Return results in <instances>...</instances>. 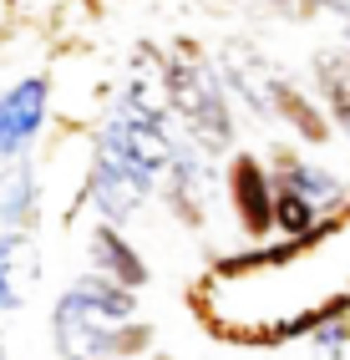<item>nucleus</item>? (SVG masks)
<instances>
[{
	"mask_svg": "<svg viewBox=\"0 0 350 360\" xmlns=\"http://www.w3.org/2000/svg\"><path fill=\"white\" fill-rule=\"evenodd\" d=\"M127 320H137V290L86 269L82 279L66 284L56 309H51V345H56L61 360L112 355V335Z\"/></svg>",
	"mask_w": 350,
	"mask_h": 360,
	"instance_id": "obj_1",
	"label": "nucleus"
},
{
	"mask_svg": "<svg viewBox=\"0 0 350 360\" xmlns=\"http://www.w3.org/2000/svg\"><path fill=\"white\" fill-rule=\"evenodd\" d=\"M219 82H223L239 102H249L264 122H285V127H294L305 142H315V148L330 137L325 112H320L274 61H264L259 51H249V46H228V51H223V77H219Z\"/></svg>",
	"mask_w": 350,
	"mask_h": 360,
	"instance_id": "obj_2",
	"label": "nucleus"
},
{
	"mask_svg": "<svg viewBox=\"0 0 350 360\" xmlns=\"http://www.w3.org/2000/svg\"><path fill=\"white\" fill-rule=\"evenodd\" d=\"M162 56H168V112L188 122V142H198L203 153H228L233 112H228V91L219 82V71L198 56L193 41H178Z\"/></svg>",
	"mask_w": 350,
	"mask_h": 360,
	"instance_id": "obj_3",
	"label": "nucleus"
},
{
	"mask_svg": "<svg viewBox=\"0 0 350 360\" xmlns=\"http://www.w3.org/2000/svg\"><path fill=\"white\" fill-rule=\"evenodd\" d=\"M157 193V178L143 173L137 162L122 158L112 137L91 132V162H86V203L102 213L107 224H132L143 203Z\"/></svg>",
	"mask_w": 350,
	"mask_h": 360,
	"instance_id": "obj_4",
	"label": "nucleus"
},
{
	"mask_svg": "<svg viewBox=\"0 0 350 360\" xmlns=\"http://www.w3.org/2000/svg\"><path fill=\"white\" fill-rule=\"evenodd\" d=\"M51 112V77H20L0 91V162H15L36 148V137Z\"/></svg>",
	"mask_w": 350,
	"mask_h": 360,
	"instance_id": "obj_5",
	"label": "nucleus"
},
{
	"mask_svg": "<svg viewBox=\"0 0 350 360\" xmlns=\"http://www.w3.org/2000/svg\"><path fill=\"white\" fill-rule=\"evenodd\" d=\"M208 188H214V173H208V162H203V148H198V142H178L168 167H162V178H157L162 203H168L188 229H203V219H208Z\"/></svg>",
	"mask_w": 350,
	"mask_h": 360,
	"instance_id": "obj_6",
	"label": "nucleus"
},
{
	"mask_svg": "<svg viewBox=\"0 0 350 360\" xmlns=\"http://www.w3.org/2000/svg\"><path fill=\"white\" fill-rule=\"evenodd\" d=\"M228 198H233V213L249 238H264L274 233V178L269 167L254 158V153H233L228 162Z\"/></svg>",
	"mask_w": 350,
	"mask_h": 360,
	"instance_id": "obj_7",
	"label": "nucleus"
},
{
	"mask_svg": "<svg viewBox=\"0 0 350 360\" xmlns=\"http://www.w3.org/2000/svg\"><path fill=\"white\" fill-rule=\"evenodd\" d=\"M41 279L36 229H0V315H15Z\"/></svg>",
	"mask_w": 350,
	"mask_h": 360,
	"instance_id": "obj_8",
	"label": "nucleus"
},
{
	"mask_svg": "<svg viewBox=\"0 0 350 360\" xmlns=\"http://www.w3.org/2000/svg\"><path fill=\"white\" fill-rule=\"evenodd\" d=\"M117 107H122V112H143V117H168V56H162L157 46L143 41L132 51Z\"/></svg>",
	"mask_w": 350,
	"mask_h": 360,
	"instance_id": "obj_9",
	"label": "nucleus"
},
{
	"mask_svg": "<svg viewBox=\"0 0 350 360\" xmlns=\"http://www.w3.org/2000/svg\"><path fill=\"white\" fill-rule=\"evenodd\" d=\"M269 178L274 183H285V188H294V193H305L320 213H335V208H345V183L330 173V167H315L310 158H299V153H290V148H274V158H269ZM340 219V213H335Z\"/></svg>",
	"mask_w": 350,
	"mask_h": 360,
	"instance_id": "obj_10",
	"label": "nucleus"
},
{
	"mask_svg": "<svg viewBox=\"0 0 350 360\" xmlns=\"http://www.w3.org/2000/svg\"><path fill=\"white\" fill-rule=\"evenodd\" d=\"M41 219V173L31 158L0 167V229H36Z\"/></svg>",
	"mask_w": 350,
	"mask_h": 360,
	"instance_id": "obj_11",
	"label": "nucleus"
},
{
	"mask_svg": "<svg viewBox=\"0 0 350 360\" xmlns=\"http://www.w3.org/2000/svg\"><path fill=\"white\" fill-rule=\"evenodd\" d=\"M91 269L107 274V279H117V284H127V290H143V284H148L143 254L127 244L122 224H107V219L91 229Z\"/></svg>",
	"mask_w": 350,
	"mask_h": 360,
	"instance_id": "obj_12",
	"label": "nucleus"
},
{
	"mask_svg": "<svg viewBox=\"0 0 350 360\" xmlns=\"http://www.w3.org/2000/svg\"><path fill=\"white\" fill-rule=\"evenodd\" d=\"M335 224H340L335 213H320L305 193L274 183V233H285L290 244H305V238H315V233H330Z\"/></svg>",
	"mask_w": 350,
	"mask_h": 360,
	"instance_id": "obj_13",
	"label": "nucleus"
},
{
	"mask_svg": "<svg viewBox=\"0 0 350 360\" xmlns=\"http://www.w3.org/2000/svg\"><path fill=\"white\" fill-rule=\"evenodd\" d=\"M315 82H320V102L330 112V122L350 137V56L345 51H325L315 61Z\"/></svg>",
	"mask_w": 350,
	"mask_h": 360,
	"instance_id": "obj_14",
	"label": "nucleus"
},
{
	"mask_svg": "<svg viewBox=\"0 0 350 360\" xmlns=\"http://www.w3.org/2000/svg\"><path fill=\"white\" fill-rule=\"evenodd\" d=\"M269 6H279L285 15H315V11H335V0H269Z\"/></svg>",
	"mask_w": 350,
	"mask_h": 360,
	"instance_id": "obj_15",
	"label": "nucleus"
},
{
	"mask_svg": "<svg viewBox=\"0 0 350 360\" xmlns=\"http://www.w3.org/2000/svg\"><path fill=\"white\" fill-rule=\"evenodd\" d=\"M0 360H6V345H0Z\"/></svg>",
	"mask_w": 350,
	"mask_h": 360,
	"instance_id": "obj_16",
	"label": "nucleus"
}]
</instances>
